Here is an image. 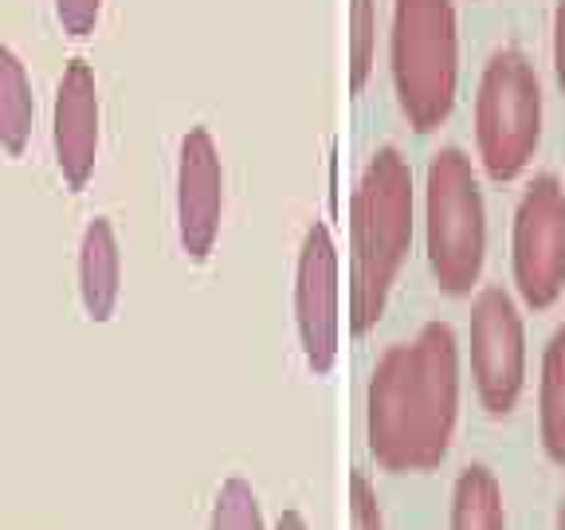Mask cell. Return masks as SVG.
Segmentation results:
<instances>
[{"label":"cell","instance_id":"7a4b0ae2","mask_svg":"<svg viewBox=\"0 0 565 530\" xmlns=\"http://www.w3.org/2000/svg\"><path fill=\"white\" fill-rule=\"evenodd\" d=\"M416 189L408 158L377 146L350 201V330L365 338L388 307V292L413 247Z\"/></svg>","mask_w":565,"mask_h":530},{"label":"cell","instance_id":"5b68a950","mask_svg":"<svg viewBox=\"0 0 565 530\" xmlns=\"http://www.w3.org/2000/svg\"><path fill=\"white\" fill-rule=\"evenodd\" d=\"M476 158L494 186L519 181L542 141V80L519 47H499L476 87Z\"/></svg>","mask_w":565,"mask_h":530},{"label":"cell","instance_id":"d6986e66","mask_svg":"<svg viewBox=\"0 0 565 530\" xmlns=\"http://www.w3.org/2000/svg\"><path fill=\"white\" fill-rule=\"evenodd\" d=\"M554 80H557V91L565 95V0H557L554 9Z\"/></svg>","mask_w":565,"mask_h":530},{"label":"cell","instance_id":"52a82bcc","mask_svg":"<svg viewBox=\"0 0 565 530\" xmlns=\"http://www.w3.org/2000/svg\"><path fill=\"white\" fill-rule=\"evenodd\" d=\"M471 381L487 416L503 421L526 389V327L522 310L503 287H483L471 299Z\"/></svg>","mask_w":565,"mask_h":530},{"label":"cell","instance_id":"3957f363","mask_svg":"<svg viewBox=\"0 0 565 530\" xmlns=\"http://www.w3.org/2000/svg\"><path fill=\"white\" fill-rule=\"evenodd\" d=\"M388 80L416 134H433L448 123L459 95L456 0H393Z\"/></svg>","mask_w":565,"mask_h":530},{"label":"cell","instance_id":"6da1fadb","mask_svg":"<svg viewBox=\"0 0 565 530\" xmlns=\"http://www.w3.org/2000/svg\"><path fill=\"white\" fill-rule=\"evenodd\" d=\"M459 424V342L448 322H424L413 342L388 346L365 389V448L393 476L444 464Z\"/></svg>","mask_w":565,"mask_h":530},{"label":"cell","instance_id":"ac0fdd59","mask_svg":"<svg viewBox=\"0 0 565 530\" xmlns=\"http://www.w3.org/2000/svg\"><path fill=\"white\" fill-rule=\"evenodd\" d=\"M98 17H103V0H55V20L71 40L95 32Z\"/></svg>","mask_w":565,"mask_h":530},{"label":"cell","instance_id":"4fadbf2b","mask_svg":"<svg viewBox=\"0 0 565 530\" xmlns=\"http://www.w3.org/2000/svg\"><path fill=\"white\" fill-rule=\"evenodd\" d=\"M539 441L550 464L565 468V327H557L542 353L539 378Z\"/></svg>","mask_w":565,"mask_h":530},{"label":"cell","instance_id":"30bf717a","mask_svg":"<svg viewBox=\"0 0 565 530\" xmlns=\"http://www.w3.org/2000/svg\"><path fill=\"white\" fill-rule=\"evenodd\" d=\"M52 141L63 186L71 193H83L95 177L98 141H103V106H98L95 67L87 60H67L63 67L60 87H55Z\"/></svg>","mask_w":565,"mask_h":530},{"label":"cell","instance_id":"44dd1931","mask_svg":"<svg viewBox=\"0 0 565 530\" xmlns=\"http://www.w3.org/2000/svg\"><path fill=\"white\" fill-rule=\"evenodd\" d=\"M557 530H565V495H562V504H557Z\"/></svg>","mask_w":565,"mask_h":530},{"label":"cell","instance_id":"ffe728a7","mask_svg":"<svg viewBox=\"0 0 565 530\" xmlns=\"http://www.w3.org/2000/svg\"><path fill=\"white\" fill-rule=\"evenodd\" d=\"M275 530H307V519H302L299 511H282L279 519H275Z\"/></svg>","mask_w":565,"mask_h":530},{"label":"cell","instance_id":"9c48e42d","mask_svg":"<svg viewBox=\"0 0 565 530\" xmlns=\"http://www.w3.org/2000/svg\"><path fill=\"white\" fill-rule=\"evenodd\" d=\"M224 161L209 126H189L177 150V236L185 256L204 264L221 240Z\"/></svg>","mask_w":565,"mask_h":530},{"label":"cell","instance_id":"5bb4252c","mask_svg":"<svg viewBox=\"0 0 565 530\" xmlns=\"http://www.w3.org/2000/svg\"><path fill=\"white\" fill-rule=\"evenodd\" d=\"M32 123H35V95L28 67L12 47L0 44V146L20 158L32 141Z\"/></svg>","mask_w":565,"mask_h":530},{"label":"cell","instance_id":"7c38bea8","mask_svg":"<svg viewBox=\"0 0 565 530\" xmlns=\"http://www.w3.org/2000/svg\"><path fill=\"white\" fill-rule=\"evenodd\" d=\"M448 530H507L503 487L487 464H468L456 476Z\"/></svg>","mask_w":565,"mask_h":530},{"label":"cell","instance_id":"8fae6325","mask_svg":"<svg viewBox=\"0 0 565 530\" xmlns=\"http://www.w3.org/2000/svg\"><path fill=\"white\" fill-rule=\"evenodd\" d=\"M122 292V252L110 216H90L79 240V299L90 322H110Z\"/></svg>","mask_w":565,"mask_h":530},{"label":"cell","instance_id":"9a60e30c","mask_svg":"<svg viewBox=\"0 0 565 530\" xmlns=\"http://www.w3.org/2000/svg\"><path fill=\"white\" fill-rule=\"evenodd\" d=\"M377 63V0H350V95H362Z\"/></svg>","mask_w":565,"mask_h":530},{"label":"cell","instance_id":"8992f818","mask_svg":"<svg viewBox=\"0 0 565 530\" xmlns=\"http://www.w3.org/2000/svg\"><path fill=\"white\" fill-rule=\"evenodd\" d=\"M511 279L530 310H550L565 295V186L554 173L534 177L514 204Z\"/></svg>","mask_w":565,"mask_h":530},{"label":"cell","instance_id":"277c9868","mask_svg":"<svg viewBox=\"0 0 565 530\" xmlns=\"http://www.w3.org/2000/svg\"><path fill=\"white\" fill-rule=\"evenodd\" d=\"M424 256L436 287L463 299L487 264V204L471 158L444 146L424 169Z\"/></svg>","mask_w":565,"mask_h":530},{"label":"cell","instance_id":"2e32d148","mask_svg":"<svg viewBox=\"0 0 565 530\" xmlns=\"http://www.w3.org/2000/svg\"><path fill=\"white\" fill-rule=\"evenodd\" d=\"M209 530H267L259 495L252 491V484H244L239 476L224 479L216 499H212Z\"/></svg>","mask_w":565,"mask_h":530},{"label":"cell","instance_id":"e0dca14e","mask_svg":"<svg viewBox=\"0 0 565 530\" xmlns=\"http://www.w3.org/2000/svg\"><path fill=\"white\" fill-rule=\"evenodd\" d=\"M350 530H385L377 491L365 471H350Z\"/></svg>","mask_w":565,"mask_h":530},{"label":"cell","instance_id":"ba28073f","mask_svg":"<svg viewBox=\"0 0 565 530\" xmlns=\"http://www.w3.org/2000/svg\"><path fill=\"white\" fill-rule=\"evenodd\" d=\"M342 272H338V244L322 221L307 229L295 264V330H299L302 358L315 373H330L338 362L342 338Z\"/></svg>","mask_w":565,"mask_h":530}]
</instances>
